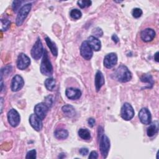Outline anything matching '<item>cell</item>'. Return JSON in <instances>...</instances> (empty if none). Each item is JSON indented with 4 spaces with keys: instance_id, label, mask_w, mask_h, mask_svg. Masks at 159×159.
<instances>
[{
    "instance_id": "obj_1",
    "label": "cell",
    "mask_w": 159,
    "mask_h": 159,
    "mask_svg": "<svg viewBox=\"0 0 159 159\" xmlns=\"http://www.w3.org/2000/svg\"><path fill=\"white\" fill-rule=\"evenodd\" d=\"M132 73L130 70L124 65H119L114 73V78L121 83L129 81L132 79Z\"/></svg>"
},
{
    "instance_id": "obj_2",
    "label": "cell",
    "mask_w": 159,
    "mask_h": 159,
    "mask_svg": "<svg viewBox=\"0 0 159 159\" xmlns=\"http://www.w3.org/2000/svg\"><path fill=\"white\" fill-rule=\"evenodd\" d=\"M40 70L41 73L45 76H50L53 74V66L50 60L48 52L45 49L43 52Z\"/></svg>"
},
{
    "instance_id": "obj_3",
    "label": "cell",
    "mask_w": 159,
    "mask_h": 159,
    "mask_svg": "<svg viewBox=\"0 0 159 159\" xmlns=\"http://www.w3.org/2000/svg\"><path fill=\"white\" fill-rule=\"evenodd\" d=\"M32 4L30 3L25 4L20 8L16 19V23L17 26H20L22 25L25 19H26L29 13L30 12Z\"/></svg>"
},
{
    "instance_id": "obj_4",
    "label": "cell",
    "mask_w": 159,
    "mask_h": 159,
    "mask_svg": "<svg viewBox=\"0 0 159 159\" xmlns=\"http://www.w3.org/2000/svg\"><path fill=\"white\" fill-rule=\"evenodd\" d=\"M111 143L110 140L107 135L102 134L100 135L99 137V149L101 154L103 158H106L107 155L110 149Z\"/></svg>"
},
{
    "instance_id": "obj_5",
    "label": "cell",
    "mask_w": 159,
    "mask_h": 159,
    "mask_svg": "<svg viewBox=\"0 0 159 159\" xmlns=\"http://www.w3.org/2000/svg\"><path fill=\"white\" fill-rule=\"evenodd\" d=\"M43 52H44V50H43L42 43L40 38L39 37L31 49V51H30L31 56L34 59L38 60L41 58L42 56H43Z\"/></svg>"
},
{
    "instance_id": "obj_6",
    "label": "cell",
    "mask_w": 159,
    "mask_h": 159,
    "mask_svg": "<svg viewBox=\"0 0 159 159\" xmlns=\"http://www.w3.org/2000/svg\"><path fill=\"white\" fill-rule=\"evenodd\" d=\"M134 110L133 107L129 102H125L120 109V116L125 120H130L134 116Z\"/></svg>"
},
{
    "instance_id": "obj_7",
    "label": "cell",
    "mask_w": 159,
    "mask_h": 159,
    "mask_svg": "<svg viewBox=\"0 0 159 159\" xmlns=\"http://www.w3.org/2000/svg\"><path fill=\"white\" fill-rule=\"evenodd\" d=\"M9 124L13 127H17L20 121V117L19 112L14 109H10L7 114Z\"/></svg>"
},
{
    "instance_id": "obj_8",
    "label": "cell",
    "mask_w": 159,
    "mask_h": 159,
    "mask_svg": "<svg viewBox=\"0 0 159 159\" xmlns=\"http://www.w3.org/2000/svg\"><path fill=\"white\" fill-rule=\"evenodd\" d=\"M30 64V58L25 53H20L17 59V67L20 70H25Z\"/></svg>"
},
{
    "instance_id": "obj_9",
    "label": "cell",
    "mask_w": 159,
    "mask_h": 159,
    "mask_svg": "<svg viewBox=\"0 0 159 159\" xmlns=\"http://www.w3.org/2000/svg\"><path fill=\"white\" fill-rule=\"evenodd\" d=\"M80 54L81 57L86 60H89L92 58L93 52L87 40H84L82 42L80 47Z\"/></svg>"
},
{
    "instance_id": "obj_10",
    "label": "cell",
    "mask_w": 159,
    "mask_h": 159,
    "mask_svg": "<svg viewBox=\"0 0 159 159\" xmlns=\"http://www.w3.org/2000/svg\"><path fill=\"white\" fill-rule=\"evenodd\" d=\"M117 63V55L116 53L111 52L107 54L104 58V66L108 69L113 68Z\"/></svg>"
},
{
    "instance_id": "obj_11",
    "label": "cell",
    "mask_w": 159,
    "mask_h": 159,
    "mask_svg": "<svg viewBox=\"0 0 159 159\" xmlns=\"http://www.w3.org/2000/svg\"><path fill=\"white\" fill-rule=\"evenodd\" d=\"M24 84L23 78L19 75H16L13 76L11 81V88L13 92H17L20 90Z\"/></svg>"
},
{
    "instance_id": "obj_12",
    "label": "cell",
    "mask_w": 159,
    "mask_h": 159,
    "mask_svg": "<svg viewBox=\"0 0 159 159\" xmlns=\"http://www.w3.org/2000/svg\"><path fill=\"white\" fill-rule=\"evenodd\" d=\"M48 109L49 107L44 102H40L35 106L34 112L39 117L43 120L45 118Z\"/></svg>"
},
{
    "instance_id": "obj_13",
    "label": "cell",
    "mask_w": 159,
    "mask_h": 159,
    "mask_svg": "<svg viewBox=\"0 0 159 159\" xmlns=\"http://www.w3.org/2000/svg\"><path fill=\"white\" fill-rule=\"evenodd\" d=\"M139 117L140 122L145 125H149L152 121V115L150 111L146 108H142L139 112Z\"/></svg>"
},
{
    "instance_id": "obj_14",
    "label": "cell",
    "mask_w": 159,
    "mask_h": 159,
    "mask_svg": "<svg viewBox=\"0 0 159 159\" xmlns=\"http://www.w3.org/2000/svg\"><path fill=\"white\" fill-rule=\"evenodd\" d=\"M29 123L36 131H40L42 129V120L35 114H32L29 117Z\"/></svg>"
},
{
    "instance_id": "obj_15",
    "label": "cell",
    "mask_w": 159,
    "mask_h": 159,
    "mask_svg": "<svg viewBox=\"0 0 159 159\" xmlns=\"http://www.w3.org/2000/svg\"><path fill=\"white\" fill-rule=\"evenodd\" d=\"M155 35V31L150 28H147L143 30L140 33V38L145 42H148L153 40Z\"/></svg>"
},
{
    "instance_id": "obj_16",
    "label": "cell",
    "mask_w": 159,
    "mask_h": 159,
    "mask_svg": "<svg viewBox=\"0 0 159 159\" xmlns=\"http://www.w3.org/2000/svg\"><path fill=\"white\" fill-rule=\"evenodd\" d=\"M65 94L68 99L76 100L81 97V91L77 88H68L65 91Z\"/></svg>"
},
{
    "instance_id": "obj_17",
    "label": "cell",
    "mask_w": 159,
    "mask_h": 159,
    "mask_svg": "<svg viewBox=\"0 0 159 159\" xmlns=\"http://www.w3.org/2000/svg\"><path fill=\"white\" fill-rule=\"evenodd\" d=\"M87 42L93 50L96 52L100 50L101 48V42L97 37L91 35L88 37Z\"/></svg>"
},
{
    "instance_id": "obj_18",
    "label": "cell",
    "mask_w": 159,
    "mask_h": 159,
    "mask_svg": "<svg viewBox=\"0 0 159 159\" xmlns=\"http://www.w3.org/2000/svg\"><path fill=\"white\" fill-rule=\"evenodd\" d=\"M105 83L104 77L102 72L99 70H98L95 75V78H94V84L95 88L96 89V91L98 92L101 88L104 85Z\"/></svg>"
},
{
    "instance_id": "obj_19",
    "label": "cell",
    "mask_w": 159,
    "mask_h": 159,
    "mask_svg": "<svg viewBox=\"0 0 159 159\" xmlns=\"http://www.w3.org/2000/svg\"><path fill=\"white\" fill-rule=\"evenodd\" d=\"M158 122L155 121L152 124H151L149 127L147 129V134L148 137H151L154 136L155 134L158 133Z\"/></svg>"
},
{
    "instance_id": "obj_20",
    "label": "cell",
    "mask_w": 159,
    "mask_h": 159,
    "mask_svg": "<svg viewBox=\"0 0 159 159\" xmlns=\"http://www.w3.org/2000/svg\"><path fill=\"white\" fill-rule=\"evenodd\" d=\"M45 40L47 46L50 48L53 55L55 57H57L58 55V48H57V47L55 43L54 42L52 41V40L48 37H46Z\"/></svg>"
},
{
    "instance_id": "obj_21",
    "label": "cell",
    "mask_w": 159,
    "mask_h": 159,
    "mask_svg": "<svg viewBox=\"0 0 159 159\" xmlns=\"http://www.w3.org/2000/svg\"><path fill=\"white\" fill-rule=\"evenodd\" d=\"M54 135L58 140H64L68 137V132L65 129H58L54 132Z\"/></svg>"
},
{
    "instance_id": "obj_22",
    "label": "cell",
    "mask_w": 159,
    "mask_h": 159,
    "mask_svg": "<svg viewBox=\"0 0 159 159\" xmlns=\"http://www.w3.org/2000/svg\"><path fill=\"white\" fill-rule=\"evenodd\" d=\"M62 111L64 114H65L68 117H73L75 115V110L73 106L70 104L65 105L61 108Z\"/></svg>"
},
{
    "instance_id": "obj_23",
    "label": "cell",
    "mask_w": 159,
    "mask_h": 159,
    "mask_svg": "<svg viewBox=\"0 0 159 159\" xmlns=\"http://www.w3.org/2000/svg\"><path fill=\"white\" fill-rule=\"evenodd\" d=\"M140 81L143 83H145L148 84V86L147 87V88H152L154 84V81L153 80V78L150 74H143L140 78Z\"/></svg>"
},
{
    "instance_id": "obj_24",
    "label": "cell",
    "mask_w": 159,
    "mask_h": 159,
    "mask_svg": "<svg viewBox=\"0 0 159 159\" xmlns=\"http://www.w3.org/2000/svg\"><path fill=\"white\" fill-rule=\"evenodd\" d=\"M55 80L53 78H47L44 81V85L47 89L48 91H53L55 87Z\"/></svg>"
},
{
    "instance_id": "obj_25",
    "label": "cell",
    "mask_w": 159,
    "mask_h": 159,
    "mask_svg": "<svg viewBox=\"0 0 159 159\" xmlns=\"http://www.w3.org/2000/svg\"><path fill=\"white\" fill-rule=\"evenodd\" d=\"M78 135L83 140H89L91 139V134L87 129H80L78 130Z\"/></svg>"
},
{
    "instance_id": "obj_26",
    "label": "cell",
    "mask_w": 159,
    "mask_h": 159,
    "mask_svg": "<svg viewBox=\"0 0 159 159\" xmlns=\"http://www.w3.org/2000/svg\"><path fill=\"white\" fill-rule=\"evenodd\" d=\"M70 15L73 19H79L82 16V13L79 9H73L70 11Z\"/></svg>"
},
{
    "instance_id": "obj_27",
    "label": "cell",
    "mask_w": 159,
    "mask_h": 159,
    "mask_svg": "<svg viewBox=\"0 0 159 159\" xmlns=\"http://www.w3.org/2000/svg\"><path fill=\"white\" fill-rule=\"evenodd\" d=\"M77 4L80 8H86L90 6L92 4V1L90 0H80L77 1Z\"/></svg>"
},
{
    "instance_id": "obj_28",
    "label": "cell",
    "mask_w": 159,
    "mask_h": 159,
    "mask_svg": "<svg viewBox=\"0 0 159 159\" xmlns=\"http://www.w3.org/2000/svg\"><path fill=\"white\" fill-rule=\"evenodd\" d=\"M1 24H2V27L1 30L4 31H6L8 30V29L10 27L11 25V22L8 19H1Z\"/></svg>"
},
{
    "instance_id": "obj_29",
    "label": "cell",
    "mask_w": 159,
    "mask_h": 159,
    "mask_svg": "<svg viewBox=\"0 0 159 159\" xmlns=\"http://www.w3.org/2000/svg\"><path fill=\"white\" fill-rule=\"evenodd\" d=\"M142 13H143V12H142V9L140 8H138V7L134 8L132 12V16L134 18H139V17H141V16L142 15Z\"/></svg>"
},
{
    "instance_id": "obj_30",
    "label": "cell",
    "mask_w": 159,
    "mask_h": 159,
    "mask_svg": "<svg viewBox=\"0 0 159 159\" xmlns=\"http://www.w3.org/2000/svg\"><path fill=\"white\" fill-rule=\"evenodd\" d=\"M92 34H93V36L96 37H102V34H103V32L102 30V29L99 27H96L94 28L93 31H92Z\"/></svg>"
},
{
    "instance_id": "obj_31",
    "label": "cell",
    "mask_w": 159,
    "mask_h": 159,
    "mask_svg": "<svg viewBox=\"0 0 159 159\" xmlns=\"http://www.w3.org/2000/svg\"><path fill=\"white\" fill-rule=\"evenodd\" d=\"M36 157H36V150L35 149L29 151L27 153V155L25 157L26 158H32V159H35Z\"/></svg>"
},
{
    "instance_id": "obj_32",
    "label": "cell",
    "mask_w": 159,
    "mask_h": 159,
    "mask_svg": "<svg viewBox=\"0 0 159 159\" xmlns=\"http://www.w3.org/2000/svg\"><path fill=\"white\" fill-rule=\"evenodd\" d=\"M22 3V1H14L12 2V9L14 11L16 12L18 9L19 10V7L20 6V4Z\"/></svg>"
},
{
    "instance_id": "obj_33",
    "label": "cell",
    "mask_w": 159,
    "mask_h": 159,
    "mask_svg": "<svg viewBox=\"0 0 159 159\" xmlns=\"http://www.w3.org/2000/svg\"><path fill=\"white\" fill-rule=\"evenodd\" d=\"M52 96H48L45 97V104L50 108L53 104V100H52Z\"/></svg>"
},
{
    "instance_id": "obj_34",
    "label": "cell",
    "mask_w": 159,
    "mask_h": 159,
    "mask_svg": "<svg viewBox=\"0 0 159 159\" xmlns=\"http://www.w3.org/2000/svg\"><path fill=\"white\" fill-rule=\"evenodd\" d=\"M79 152H80V153L81 155H83V156H86V155H87L88 154L89 150H88V149L87 148H81L80 149Z\"/></svg>"
},
{
    "instance_id": "obj_35",
    "label": "cell",
    "mask_w": 159,
    "mask_h": 159,
    "mask_svg": "<svg viewBox=\"0 0 159 159\" xmlns=\"http://www.w3.org/2000/svg\"><path fill=\"white\" fill-rule=\"evenodd\" d=\"M98 158V154L97 153V152L96 151H92L91 152V153H89V155L88 157V158H93V159H96Z\"/></svg>"
},
{
    "instance_id": "obj_36",
    "label": "cell",
    "mask_w": 159,
    "mask_h": 159,
    "mask_svg": "<svg viewBox=\"0 0 159 159\" xmlns=\"http://www.w3.org/2000/svg\"><path fill=\"white\" fill-rule=\"evenodd\" d=\"M95 119H93V118H89L88 119V125L90 127H93L94 124H95Z\"/></svg>"
},
{
    "instance_id": "obj_37",
    "label": "cell",
    "mask_w": 159,
    "mask_h": 159,
    "mask_svg": "<svg viewBox=\"0 0 159 159\" xmlns=\"http://www.w3.org/2000/svg\"><path fill=\"white\" fill-rule=\"evenodd\" d=\"M112 40L116 43H117L119 42V38L118 37V36L116 34H114L112 35Z\"/></svg>"
},
{
    "instance_id": "obj_38",
    "label": "cell",
    "mask_w": 159,
    "mask_h": 159,
    "mask_svg": "<svg viewBox=\"0 0 159 159\" xmlns=\"http://www.w3.org/2000/svg\"><path fill=\"white\" fill-rule=\"evenodd\" d=\"M154 59L157 62H158V52H157L154 55Z\"/></svg>"
},
{
    "instance_id": "obj_39",
    "label": "cell",
    "mask_w": 159,
    "mask_h": 159,
    "mask_svg": "<svg viewBox=\"0 0 159 159\" xmlns=\"http://www.w3.org/2000/svg\"><path fill=\"white\" fill-rule=\"evenodd\" d=\"M0 101H1V113H2V105H3V98L2 97L1 98Z\"/></svg>"
}]
</instances>
